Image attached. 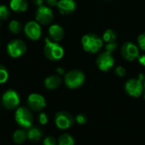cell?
<instances>
[{
	"mask_svg": "<svg viewBox=\"0 0 145 145\" xmlns=\"http://www.w3.org/2000/svg\"><path fill=\"white\" fill-rule=\"evenodd\" d=\"M32 2H33L34 4L37 5V7L42 5V3H43V0H32Z\"/></svg>",
	"mask_w": 145,
	"mask_h": 145,
	"instance_id": "cell-33",
	"label": "cell"
},
{
	"mask_svg": "<svg viewBox=\"0 0 145 145\" xmlns=\"http://www.w3.org/2000/svg\"><path fill=\"white\" fill-rule=\"evenodd\" d=\"M2 104L8 110L16 109L20 104V96L18 92L13 89L6 91L2 96Z\"/></svg>",
	"mask_w": 145,
	"mask_h": 145,
	"instance_id": "cell-7",
	"label": "cell"
},
{
	"mask_svg": "<svg viewBox=\"0 0 145 145\" xmlns=\"http://www.w3.org/2000/svg\"><path fill=\"white\" fill-rule=\"evenodd\" d=\"M9 10L6 5L1 4L0 5V21H3L8 18L9 16Z\"/></svg>",
	"mask_w": 145,
	"mask_h": 145,
	"instance_id": "cell-24",
	"label": "cell"
},
{
	"mask_svg": "<svg viewBox=\"0 0 145 145\" xmlns=\"http://www.w3.org/2000/svg\"><path fill=\"white\" fill-rule=\"evenodd\" d=\"M8 79V72L6 67L0 64V84L5 83Z\"/></svg>",
	"mask_w": 145,
	"mask_h": 145,
	"instance_id": "cell-23",
	"label": "cell"
},
{
	"mask_svg": "<svg viewBox=\"0 0 145 145\" xmlns=\"http://www.w3.org/2000/svg\"><path fill=\"white\" fill-rule=\"evenodd\" d=\"M138 60L139 64H141L142 66H144L145 67V55L139 56L138 58Z\"/></svg>",
	"mask_w": 145,
	"mask_h": 145,
	"instance_id": "cell-32",
	"label": "cell"
},
{
	"mask_svg": "<svg viewBox=\"0 0 145 145\" xmlns=\"http://www.w3.org/2000/svg\"><path fill=\"white\" fill-rule=\"evenodd\" d=\"M76 121L80 125H84L87 122V117L83 114H79L76 116Z\"/></svg>",
	"mask_w": 145,
	"mask_h": 145,
	"instance_id": "cell-28",
	"label": "cell"
},
{
	"mask_svg": "<svg viewBox=\"0 0 145 145\" xmlns=\"http://www.w3.org/2000/svg\"><path fill=\"white\" fill-rule=\"evenodd\" d=\"M61 78L59 75H49L44 79V86L48 90L57 89L61 85Z\"/></svg>",
	"mask_w": 145,
	"mask_h": 145,
	"instance_id": "cell-16",
	"label": "cell"
},
{
	"mask_svg": "<svg viewBox=\"0 0 145 145\" xmlns=\"http://www.w3.org/2000/svg\"><path fill=\"white\" fill-rule=\"evenodd\" d=\"M54 121L58 128L61 130H65L70 128L73 125L74 118L70 113L66 111H59L55 115Z\"/></svg>",
	"mask_w": 145,
	"mask_h": 145,
	"instance_id": "cell-11",
	"label": "cell"
},
{
	"mask_svg": "<svg viewBox=\"0 0 145 145\" xmlns=\"http://www.w3.org/2000/svg\"><path fill=\"white\" fill-rule=\"evenodd\" d=\"M126 92L133 97H139L144 92V85L141 79H130L126 81L124 85Z\"/></svg>",
	"mask_w": 145,
	"mask_h": 145,
	"instance_id": "cell-6",
	"label": "cell"
},
{
	"mask_svg": "<svg viewBox=\"0 0 145 145\" xmlns=\"http://www.w3.org/2000/svg\"><path fill=\"white\" fill-rule=\"evenodd\" d=\"M27 105L30 109L40 111L46 107L45 98L38 93H31L27 97Z\"/></svg>",
	"mask_w": 145,
	"mask_h": 145,
	"instance_id": "cell-12",
	"label": "cell"
},
{
	"mask_svg": "<svg viewBox=\"0 0 145 145\" xmlns=\"http://www.w3.org/2000/svg\"><path fill=\"white\" fill-rule=\"evenodd\" d=\"M143 85H144V88L145 89V79L143 80Z\"/></svg>",
	"mask_w": 145,
	"mask_h": 145,
	"instance_id": "cell-36",
	"label": "cell"
},
{
	"mask_svg": "<svg viewBox=\"0 0 145 145\" xmlns=\"http://www.w3.org/2000/svg\"><path fill=\"white\" fill-rule=\"evenodd\" d=\"M24 32L30 39L37 40L41 37L42 28L40 26V24L37 21H30L25 24L24 27Z\"/></svg>",
	"mask_w": 145,
	"mask_h": 145,
	"instance_id": "cell-13",
	"label": "cell"
},
{
	"mask_svg": "<svg viewBox=\"0 0 145 145\" xmlns=\"http://www.w3.org/2000/svg\"><path fill=\"white\" fill-rule=\"evenodd\" d=\"M143 97H144V99L145 100V89L144 90V92H143Z\"/></svg>",
	"mask_w": 145,
	"mask_h": 145,
	"instance_id": "cell-35",
	"label": "cell"
},
{
	"mask_svg": "<svg viewBox=\"0 0 145 145\" xmlns=\"http://www.w3.org/2000/svg\"><path fill=\"white\" fill-rule=\"evenodd\" d=\"M117 47V44L116 41V42H110V43H105V51H108L110 53H113Z\"/></svg>",
	"mask_w": 145,
	"mask_h": 145,
	"instance_id": "cell-26",
	"label": "cell"
},
{
	"mask_svg": "<svg viewBox=\"0 0 145 145\" xmlns=\"http://www.w3.org/2000/svg\"><path fill=\"white\" fill-rule=\"evenodd\" d=\"M14 119L17 124L23 128H30L33 123V116L31 110L26 107H19L17 108Z\"/></svg>",
	"mask_w": 145,
	"mask_h": 145,
	"instance_id": "cell-4",
	"label": "cell"
},
{
	"mask_svg": "<svg viewBox=\"0 0 145 145\" xmlns=\"http://www.w3.org/2000/svg\"><path fill=\"white\" fill-rule=\"evenodd\" d=\"M121 54L122 57L128 62H133V61L137 60L138 58V56H140L138 46L130 41L125 42L121 45Z\"/></svg>",
	"mask_w": 145,
	"mask_h": 145,
	"instance_id": "cell-8",
	"label": "cell"
},
{
	"mask_svg": "<svg viewBox=\"0 0 145 145\" xmlns=\"http://www.w3.org/2000/svg\"><path fill=\"white\" fill-rule=\"evenodd\" d=\"M26 138H27V132L22 129L16 130L13 134V140L15 144H18L24 143Z\"/></svg>",
	"mask_w": 145,
	"mask_h": 145,
	"instance_id": "cell-19",
	"label": "cell"
},
{
	"mask_svg": "<svg viewBox=\"0 0 145 145\" xmlns=\"http://www.w3.org/2000/svg\"><path fill=\"white\" fill-rule=\"evenodd\" d=\"M56 72H57L58 75H62V74L65 73V70H64V68H58L57 70H56Z\"/></svg>",
	"mask_w": 145,
	"mask_h": 145,
	"instance_id": "cell-34",
	"label": "cell"
},
{
	"mask_svg": "<svg viewBox=\"0 0 145 145\" xmlns=\"http://www.w3.org/2000/svg\"><path fill=\"white\" fill-rule=\"evenodd\" d=\"M49 38L54 42H59L65 36V31L63 27L59 24H53L48 28Z\"/></svg>",
	"mask_w": 145,
	"mask_h": 145,
	"instance_id": "cell-15",
	"label": "cell"
},
{
	"mask_svg": "<svg viewBox=\"0 0 145 145\" xmlns=\"http://www.w3.org/2000/svg\"><path fill=\"white\" fill-rule=\"evenodd\" d=\"M57 144V141L56 139L52 137V136H48L44 140H43V145H56Z\"/></svg>",
	"mask_w": 145,
	"mask_h": 145,
	"instance_id": "cell-29",
	"label": "cell"
},
{
	"mask_svg": "<svg viewBox=\"0 0 145 145\" xmlns=\"http://www.w3.org/2000/svg\"><path fill=\"white\" fill-rule=\"evenodd\" d=\"M54 20V13L51 8L46 5L38 6L36 11V21L42 25H48Z\"/></svg>",
	"mask_w": 145,
	"mask_h": 145,
	"instance_id": "cell-10",
	"label": "cell"
},
{
	"mask_svg": "<svg viewBox=\"0 0 145 145\" xmlns=\"http://www.w3.org/2000/svg\"><path fill=\"white\" fill-rule=\"evenodd\" d=\"M27 50L25 43L21 39H12L7 44V53L10 57L18 58L22 56Z\"/></svg>",
	"mask_w": 145,
	"mask_h": 145,
	"instance_id": "cell-5",
	"label": "cell"
},
{
	"mask_svg": "<svg viewBox=\"0 0 145 145\" xmlns=\"http://www.w3.org/2000/svg\"><path fill=\"white\" fill-rule=\"evenodd\" d=\"M8 30L10 32L14 33V34H18L21 32L22 30V26L21 24L20 23L19 21L17 20H13L9 22L8 24Z\"/></svg>",
	"mask_w": 145,
	"mask_h": 145,
	"instance_id": "cell-22",
	"label": "cell"
},
{
	"mask_svg": "<svg viewBox=\"0 0 145 145\" xmlns=\"http://www.w3.org/2000/svg\"><path fill=\"white\" fill-rule=\"evenodd\" d=\"M96 64L100 71L108 72L114 67L115 58L112 56V53L104 51L98 56L96 59Z\"/></svg>",
	"mask_w": 145,
	"mask_h": 145,
	"instance_id": "cell-9",
	"label": "cell"
},
{
	"mask_svg": "<svg viewBox=\"0 0 145 145\" xmlns=\"http://www.w3.org/2000/svg\"><path fill=\"white\" fill-rule=\"evenodd\" d=\"M65 84L69 89H77L85 81V73L78 69H73L65 74Z\"/></svg>",
	"mask_w": 145,
	"mask_h": 145,
	"instance_id": "cell-3",
	"label": "cell"
},
{
	"mask_svg": "<svg viewBox=\"0 0 145 145\" xmlns=\"http://www.w3.org/2000/svg\"><path fill=\"white\" fill-rule=\"evenodd\" d=\"M43 53L44 56L48 60L59 61L64 56L65 50L64 48L58 42H54L50 38H46L44 48H43Z\"/></svg>",
	"mask_w": 145,
	"mask_h": 145,
	"instance_id": "cell-2",
	"label": "cell"
},
{
	"mask_svg": "<svg viewBox=\"0 0 145 145\" xmlns=\"http://www.w3.org/2000/svg\"><path fill=\"white\" fill-rule=\"evenodd\" d=\"M104 43H110V42H116L117 39V34L113 29H106L102 36Z\"/></svg>",
	"mask_w": 145,
	"mask_h": 145,
	"instance_id": "cell-20",
	"label": "cell"
},
{
	"mask_svg": "<svg viewBox=\"0 0 145 145\" xmlns=\"http://www.w3.org/2000/svg\"><path fill=\"white\" fill-rule=\"evenodd\" d=\"M115 73L118 77H123L127 73V70H126V68L123 66H118L115 69Z\"/></svg>",
	"mask_w": 145,
	"mask_h": 145,
	"instance_id": "cell-27",
	"label": "cell"
},
{
	"mask_svg": "<svg viewBox=\"0 0 145 145\" xmlns=\"http://www.w3.org/2000/svg\"><path fill=\"white\" fill-rule=\"evenodd\" d=\"M9 7L14 12H17V13L25 12L28 8V1L27 0H10Z\"/></svg>",
	"mask_w": 145,
	"mask_h": 145,
	"instance_id": "cell-17",
	"label": "cell"
},
{
	"mask_svg": "<svg viewBox=\"0 0 145 145\" xmlns=\"http://www.w3.org/2000/svg\"><path fill=\"white\" fill-rule=\"evenodd\" d=\"M57 8L62 15H71L76 9V3L75 0H59Z\"/></svg>",
	"mask_w": 145,
	"mask_h": 145,
	"instance_id": "cell-14",
	"label": "cell"
},
{
	"mask_svg": "<svg viewBox=\"0 0 145 145\" xmlns=\"http://www.w3.org/2000/svg\"><path fill=\"white\" fill-rule=\"evenodd\" d=\"M42 136V132L39 128L36 127V126H32L30 128H28L27 138L30 139L31 141L37 142L39 139H41Z\"/></svg>",
	"mask_w": 145,
	"mask_h": 145,
	"instance_id": "cell-18",
	"label": "cell"
},
{
	"mask_svg": "<svg viewBox=\"0 0 145 145\" xmlns=\"http://www.w3.org/2000/svg\"><path fill=\"white\" fill-rule=\"evenodd\" d=\"M105 1H110V0H105Z\"/></svg>",
	"mask_w": 145,
	"mask_h": 145,
	"instance_id": "cell-37",
	"label": "cell"
},
{
	"mask_svg": "<svg viewBox=\"0 0 145 145\" xmlns=\"http://www.w3.org/2000/svg\"><path fill=\"white\" fill-rule=\"evenodd\" d=\"M46 3L48 5V7H54V6L57 7L58 0H46Z\"/></svg>",
	"mask_w": 145,
	"mask_h": 145,
	"instance_id": "cell-31",
	"label": "cell"
},
{
	"mask_svg": "<svg viewBox=\"0 0 145 145\" xmlns=\"http://www.w3.org/2000/svg\"><path fill=\"white\" fill-rule=\"evenodd\" d=\"M38 121H39L40 124H42V125L47 124L48 123V115L45 113H40L39 115H38Z\"/></svg>",
	"mask_w": 145,
	"mask_h": 145,
	"instance_id": "cell-30",
	"label": "cell"
},
{
	"mask_svg": "<svg viewBox=\"0 0 145 145\" xmlns=\"http://www.w3.org/2000/svg\"><path fill=\"white\" fill-rule=\"evenodd\" d=\"M75 141L72 136L68 133L62 134L58 139V145H74Z\"/></svg>",
	"mask_w": 145,
	"mask_h": 145,
	"instance_id": "cell-21",
	"label": "cell"
},
{
	"mask_svg": "<svg viewBox=\"0 0 145 145\" xmlns=\"http://www.w3.org/2000/svg\"><path fill=\"white\" fill-rule=\"evenodd\" d=\"M82 49L91 54L98 53L101 50L104 46V41L102 37L96 33H88L82 38Z\"/></svg>",
	"mask_w": 145,
	"mask_h": 145,
	"instance_id": "cell-1",
	"label": "cell"
},
{
	"mask_svg": "<svg viewBox=\"0 0 145 145\" xmlns=\"http://www.w3.org/2000/svg\"><path fill=\"white\" fill-rule=\"evenodd\" d=\"M138 44L139 49H141L142 50H145V32H142L138 37Z\"/></svg>",
	"mask_w": 145,
	"mask_h": 145,
	"instance_id": "cell-25",
	"label": "cell"
}]
</instances>
